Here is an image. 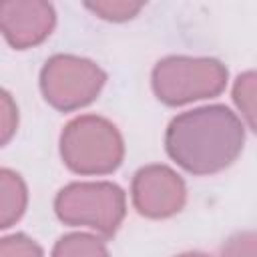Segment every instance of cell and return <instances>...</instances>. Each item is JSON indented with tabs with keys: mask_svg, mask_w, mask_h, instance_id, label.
I'll use <instances>...</instances> for the list:
<instances>
[{
	"mask_svg": "<svg viewBox=\"0 0 257 257\" xmlns=\"http://www.w3.org/2000/svg\"><path fill=\"white\" fill-rule=\"evenodd\" d=\"M245 126L225 104H205L177 114L165 133V151L191 175H215L243 151Z\"/></svg>",
	"mask_w": 257,
	"mask_h": 257,
	"instance_id": "1",
	"label": "cell"
},
{
	"mask_svg": "<svg viewBox=\"0 0 257 257\" xmlns=\"http://www.w3.org/2000/svg\"><path fill=\"white\" fill-rule=\"evenodd\" d=\"M58 149L62 163L76 175H110L124 159L118 128L98 114H80L66 122Z\"/></svg>",
	"mask_w": 257,
	"mask_h": 257,
	"instance_id": "2",
	"label": "cell"
},
{
	"mask_svg": "<svg viewBox=\"0 0 257 257\" xmlns=\"http://www.w3.org/2000/svg\"><path fill=\"white\" fill-rule=\"evenodd\" d=\"M227 66L209 56H165L151 74L155 96L167 106L219 96L227 86Z\"/></svg>",
	"mask_w": 257,
	"mask_h": 257,
	"instance_id": "3",
	"label": "cell"
},
{
	"mask_svg": "<svg viewBox=\"0 0 257 257\" xmlns=\"http://www.w3.org/2000/svg\"><path fill=\"white\" fill-rule=\"evenodd\" d=\"M54 213L64 225L90 227L112 237L126 215V195L110 181L68 183L54 197Z\"/></svg>",
	"mask_w": 257,
	"mask_h": 257,
	"instance_id": "4",
	"label": "cell"
},
{
	"mask_svg": "<svg viewBox=\"0 0 257 257\" xmlns=\"http://www.w3.org/2000/svg\"><path fill=\"white\" fill-rule=\"evenodd\" d=\"M106 82V72L90 58L76 54H54L40 70V92L44 100L70 112L96 100Z\"/></svg>",
	"mask_w": 257,
	"mask_h": 257,
	"instance_id": "5",
	"label": "cell"
},
{
	"mask_svg": "<svg viewBox=\"0 0 257 257\" xmlns=\"http://www.w3.org/2000/svg\"><path fill=\"white\" fill-rule=\"evenodd\" d=\"M133 207L147 219H167L177 215L187 201L183 177L167 165L141 167L131 183Z\"/></svg>",
	"mask_w": 257,
	"mask_h": 257,
	"instance_id": "6",
	"label": "cell"
},
{
	"mask_svg": "<svg viewBox=\"0 0 257 257\" xmlns=\"http://www.w3.org/2000/svg\"><path fill=\"white\" fill-rule=\"evenodd\" d=\"M56 26V10L44 0H6L0 4V28L16 50L42 44Z\"/></svg>",
	"mask_w": 257,
	"mask_h": 257,
	"instance_id": "7",
	"label": "cell"
},
{
	"mask_svg": "<svg viewBox=\"0 0 257 257\" xmlns=\"http://www.w3.org/2000/svg\"><path fill=\"white\" fill-rule=\"evenodd\" d=\"M28 205V189L24 179L12 169L0 171V227L8 229L24 215Z\"/></svg>",
	"mask_w": 257,
	"mask_h": 257,
	"instance_id": "8",
	"label": "cell"
},
{
	"mask_svg": "<svg viewBox=\"0 0 257 257\" xmlns=\"http://www.w3.org/2000/svg\"><path fill=\"white\" fill-rule=\"evenodd\" d=\"M50 257H110L106 243L92 233H68L62 235Z\"/></svg>",
	"mask_w": 257,
	"mask_h": 257,
	"instance_id": "9",
	"label": "cell"
},
{
	"mask_svg": "<svg viewBox=\"0 0 257 257\" xmlns=\"http://www.w3.org/2000/svg\"><path fill=\"white\" fill-rule=\"evenodd\" d=\"M231 96L247 126L257 133V70L241 72L233 82Z\"/></svg>",
	"mask_w": 257,
	"mask_h": 257,
	"instance_id": "10",
	"label": "cell"
},
{
	"mask_svg": "<svg viewBox=\"0 0 257 257\" xmlns=\"http://www.w3.org/2000/svg\"><path fill=\"white\" fill-rule=\"evenodd\" d=\"M84 8L90 10L94 16L106 20V22H126L131 18H135L145 8V2H133V0H96V2H84Z\"/></svg>",
	"mask_w": 257,
	"mask_h": 257,
	"instance_id": "11",
	"label": "cell"
},
{
	"mask_svg": "<svg viewBox=\"0 0 257 257\" xmlns=\"http://www.w3.org/2000/svg\"><path fill=\"white\" fill-rule=\"evenodd\" d=\"M0 257H44V251L32 237L24 233H14L2 237Z\"/></svg>",
	"mask_w": 257,
	"mask_h": 257,
	"instance_id": "12",
	"label": "cell"
},
{
	"mask_svg": "<svg viewBox=\"0 0 257 257\" xmlns=\"http://www.w3.org/2000/svg\"><path fill=\"white\" fill-rule=\"evenodd\" d=\"M219 257H257V231H241L231 235Z\"/></svg>",
	"mask_w": 257,
	"mask_h": 257,
	"instance_id": "13",
	"label": "cell"
},
{
	"mask_svg": "<svg viewBox=\"0 0 257 257\" xmlns=\"http://www.w3.org/2000/svg\"><path fill=\"white\" fill-rule=\"evenodd\" d=\"M18 126V106L12 100V94L8 90H2L0 98V141L2 145H8L12 135Z\"/></svg>",
	"mask_w": 257,
	"mask_h": 257,
	"instance_id": "14",
	"label": "cell"
},
{
	"mask_svg": "<svg viewBox=\"0 0 257 257\" xmlns=\"http://www.w3.org/2000/svg\"><path fill=\"white\" fill-rule=\"evenodd\" d=\"M177 257H211V255L201 253V251H187V253H181V255H177Z\"/></svg>",
	"mask_w": 257,
	"mask_h": 257,
	"instance_id": "15",
	"label": "cell"
}]
</instances>
